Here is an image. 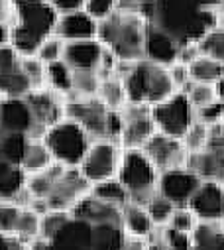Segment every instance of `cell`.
<instances>
[{
  "mask_svg": "<svg viewBox=\"0 0 224 250\" xmlns=\"http://www.w3.org/2000/svg\"><path fill=\"white\" fill-rule=\"evenodd\" d=\"M153 24L169 32L181 45L199 42V38L216 26L214 10L199 6L195 0H155Z\"/></svg>",
  "mask_w": 224,
  "mask_h": 250,
  "instance_id": "6da1fadb",
  "label": "cell"
},
{
  "mask_svg": "<svg viewBox=\"0 0 224 250\" xmlns=\"http://www.w3.org/2000/svg\"><path fill=\"white\" fill-rule=\"evenodd\" d=\"M148 20L132 10L116 8L110 16L98 20V40L104 47L114 51L118 59H144V43Z\"/></svg>",
  "mask_w": 224,
  "mask_h": 250,
  "instance_id": "7a4b0ae2",
  "label": "cell"
},
{
  "mask_svg": "<svg viewBox=\"0 0 224 250\" xmlns=\"http://www.w3.org/2000/svg\"><path fill=\"white\" fill-rule=\"evenodd\" d=\"M12 45L20 55L36 53L39 43L55 32V22L59 14L47 0H12Z\"/></svg>",
  "mask_w": 224,
  "mask_h": 250,
  "instance_id": "3957f363",
  "label": "cell"
},
{
  "mask_svg": "<svg viewBox=\"0 0 224 250\" xmlns=\"http://www.w3.org/2000/svg\"><path fill=\"white\" fill-rule=\"evenodd\" d=\"M128 101L144 103L153 106L155 103L167 99L177 91L167 65L155 63L149 59H138L132 69L122 77Z\"/></svg>",
  "mask_w": 224,
  "mask_h": 250,
  "instance_id": "277c9868",
  "label": "cell"
},
{
  "mask_svg": "<svg viewBox=\"0 0 224 250\" xmlns=\"http://www.w3.org/2000/svg\"><path fill=\"white\" fill-rule=\"evenodd\" d=\"M118 179L130 193V201L146 205L157 191L159 169L142 148H124Z\"/></svg>",
  "mask_w": 224,
  "mask_h": 250,
  "instance_id": "5b68a950",
  "label": "cell"
},
{
  "mask_svg": "<svg viewBox=\"0 0 224 250\" xmlns=\"http://www.w3.org/2000/svg\"><path fill=\"white\" fill-rule=\"evenodd\" d=\"M43 140H45L47 148L51 150L53 160L63 166H69V167L81 164V160L85 158V154L93 142L91 134L81 124L67 116L61 118L59 122L51 124L43 134Z\"/></svg>",
  "mask_w": 224,
  "mask_h": 250,
  "instance_id": "8992f818",
  "label": "cell"
},
{
  "mask_svg": "<svg viewBox=\"0 0 224 250\" xmlns=\"http://www.w3.org/2000/svg\"><path fill=\"white\" fill-rule=\"evenodd\" d=\"M122 144L112 138H96L91 142L85 158L77 166L81 173L93 183L116 177L122 162Z\"/></svg>",
  "mask_w": 224,
  "mask_h": 250,
  "instance_id": "52a82bcc",
  "label": "cell"
},
{
  "mask_svg": "<svg viewBox=\"0 0 224 250\" xmlns=\"http://www.w3.org/2000/svg\"><path fill=\"white\" fill-rule=\"evenodd\" d=\"M151 114L159 132L181 138L187 128L195 122V106L191 104L185 91H175L167 99L155 103L151 106Z\"/></svg>",
  "mask_w": 224,
  "mask_h": 250,
  "instance_id": "ba28073f",
  "label": "cell"
},
{
  "mask_svg": "<svg viewBox=\"0 0 224 250\" xmlns=\"http://www.w3.org/2000/svg\"><path fill=\"white\" fill-rule=\"evenodd\" d=\"M110 108L100 101L98 95L94 97H81V95H67L65 97V116L79 122L81 126L91 134L93 140L106 138V124H108Z\"/></svg>",
  "mask_w": 224,
  "mask_h": 250,
  "instance_id": "9c48e42d",
  "label": "cell"
},
{
  "mask_svg": "<svg viewBox=\"0 0 224 250\" xmlns=\"http://www.w3.org/2000/svg\"><path fill=\"white\" fill-rule=\"evenodd\" d=\"M187 167L201 179H212L224 185V124H212L208 142L203 150L189 154Z\"/></svg>",
  "mask_w": 224,
  "mask_h": 250,
  "instance_id": "30bf717a",
  "label": "cell"
},
{
  "mask_svg": "<svg viewBox=\"0 0 224 250\" xmlns=\"http://www.w3.org/2000/svg\"><path fill=\"white\" fill-rule=\"evenodd\" d=\"M120 114H122V132L118 142L122 144V148H142L157 132L149 104L128 101L120 108Z\"/></svg>",
  "mask_w": 224,
  "mask_h": 250,
  "instance_id": "8fae6325",
  "label": "cell"
},
{
  "mask_svg": "<svg viewBox=\"0 0 224 250\" xmlns=\"http://www.w3.org/2000/svg\"><path fill=\"white\" fill-rule=\"evenodd\" d=\"M26 101L36 120V126L30 132V138H43L45 130L51 124L65 118V95L53 91L49 87L32 89L26 95Z\"/></svg>",
  "mask_w": 224,
  "mask_h": 250,
  "instance_id": "7c38bea8",
  "label": "cell"
},
{
  "mask_svg": "<svg viewBox=\"0 0 224 250\" xmlns=\"http://www.w3.org/2000/svg\"><path fill=\"white\" fill-rule=\"evenodd\" d=\"M91 191V181L81 173L77 166L65 167L63 173L55 181L51 193L45 197L51 209L59 211H71L83 197H87Z\"/></svg>",
  "mask_w": 224,
  "mask_h": 250,
  "instance_id": "4fadbf2b",
  "label": "cell"
},
{
  "mask_svg": "<svg viewBox=\"0 0 224 250\" xmlns=\"http://www.w3.org/2000/svg\"><path fill=\"white\" fill-rule=\"evenodd\" d=\"M142 150L148 154V158L159 169V173L173 169V167L187 166V160H189V150L185 148L181 138L169 136L159 130L142 146Z\"/></svg>",
  "mask_w": 224,
  "mask_h": 250,
  "instance_id": "5bb4252c",
  "label": "cell"
},
{
  "mask_svg": "<svg viewBox=\"0 0 224 250\" xmlns=\"http://www.w3.org/2000/svg\"><path fill=\"white\" fill-rule=\"evenodd\" d=\"M201 181L203 179L191 167L181 166V167H173V169H167V171L159 173L157 191L163 193L167 199H171L179 207V205L189 203V199L197 191Z\"/></svg>",
  "mask_w": 224,
  "mask_h": 250,
  "instance_id": "9a60e30c",
  "label": "cell"
},
{
  "mask_svg": "<svg viewBox=\"0 0 224 250\" xmlns=\"http://www.w3.org/2000/svg\"><path fill=\"white\" fill-rule=\"evenodd\" d=\"M49 250H96V225L71 215L65 227L49 240Z\"/></svg>",
  "mask_w": 224,
  "mask_h": 250,
  "instance_id": "2e32d148",
  "label": "cell"
},
{
  "mask_svg": "<svg viewBox=\"0 0 224 250\" xmlns=\"http://www.w3.org/2000/svg\"><path fill=\"white\" fill-rule=\"evenodd\" d=\"M187 205L195 211L199 221L222 223L224 221V185L212 179H203Z\"/></svg>",
  "mask_w": 224,
  "mask_h": 250,
  "instance_id": "e0dca14e",
  "label": "cell"
},
{
  "mask_svg": "<svg viewBox=\"0 0 224 250\" xmlns=\"http://www.w3.org/2000/svg\"><path fill=\"white\" fill-rule=\"evenodd\" d=\"M36 120L26 97H0V134L4 132H30Z\"/></svg>",
  "mask_w": 224,
  "mask_h": 250,
  "instance_id": "ac0fdd59",
  "label": "cell"
},
{
  "mask_svg": "<svg viewBox=\"0 0 224 250\" xmlns=\"http://www.w3.org/2000/svg\"><path fill=\"white\" fill-rule=\"evenodd\" d=\"M181 43L163 28L149 22L146 30V43H144V57L161 65H171L179 57Z\"/></svg>",
  "mask_w": 224,
  "mask_h": 250,
  "instance_id": "d6986e66",
  "label": "cell"
},
{
  "mask_svg": "<svg viewBox=\"0 0 224 250\" xmlns=\"http://www.w3.org/2000/svg\"><path fill=\"white\" fill-rule=\"evenodd\" d=\"M55 34L65 42L69 40H85L98 36V20L93 18L85 8L61 12L55 22Z\"/></svg>",
  "mask_w": 224,
  "mask_h": 250,
  "instance_id": "ffe728a7",
  "label": "cell"
},
{
  "mask_svg": "<svg viewBox=\"0 0 224 250\" xmlns=\"http://www.w3.org/2000/svg\"><path fill=\"white\" fill-rule=\"evenodd\" d=\"M104 45L98 38L85 40H69L65 42L63 59L71 65V69H96L100 65Z\"/></svg>",
  "mask_w": 224,
  "mask_h": 250,
  "instance_id": "44dd1931",
  "label": "cell"
},
{
  "mask_svg": "<svg viewBox=\"0 0 224 250\" xmlns=\"http://www.w3.org/2000/svg\"><path fill=\"white\" fill-rule=\"evenodd\" d=\"M122 215V229L128 234H138V236H151L155 232V223L149 217L146 205L128 201L126 205H122L120 209Z\"/></svg>",
  "mask_w": 224,
  "mask_h": 250,
  "instance_id": "7402d4cb",
  "label": "cell"
},
{
  "mask_svg": "<svg viewBox=\"0 0 224 250\" xmlns=\"http://www.w3.org/2000/svg\"><path fill=\"white\" fill-rule=\"evenodd\" d=\"M89 195H93L94 199L104 201L108 205H114V207H122L130 201V193L124 187V183L118 179V175L104 179V181H98V183H93Z\"/></svg>",
  "mask_w": 224,
  "mask_h": 250,
  "instance_id": "603a6c76",
  "label": "cell"
},
{
  "mask_svg": "<svg viewBox=\"0 0 224 250\" xmlns=\"http://www.w3.org/2000/svg\"><path fill=\"white\" fill-rule=\"evenodd\" d=\"M224 248V229L222 223L201 221L193 230L191 250H222Z\"/></svg>",
  "mask_w": 224,
  "mask_h": 250,
  "instance_id": "cb8c5ba5",
  "label": "cell"
},
{
  "mask_svg": "<svg viewBox=\"0 0 224 250\" xmlns=\"http://www.w3.org/2000/svg\"><path fill=\"white\" fill-rule=\"evenodd\" d=\"M53 154L47 148L43 138H30L28 146H26V154L22 160V169L26 173H37L47 169L53 164Z\"/></svg>",
  "mask_w": 224,
  "mask_h": 250,
  "instance_id": "d4e9b609",
  "label": "cell"
},
{
  "mask_svg": "<svg viewBox=\"0 0 224 250\" xmlns=\"http://www.w3.org/2000/svg\"><path fill=\"white\" fill-rule=\"evenodd\" d=\"M224 73V63L220 59L199 53L191 63H189V75L191 81H201V83H216Z\"/></svg>",
  "mask_w": 224,
  "mask_h": 250,
  "instance_id": "484cf974",
  "label": "cell"
},
{
  "mask_svg": "<svg viewBox=\"0 0 224 250\" xmlns=\"http://www.w3.org/2000/svg\"><path fill=\"white\" fill-rule=\"evenodd\" d=\"M98 97L110 110H120L128 103V95H126V87H124L122 77H118V75L102 77Z\"/></svg>",
  "mask_w": 224,
  "mask_h": 250,
  "instance_id": "4316f807",
  "label": "cell"
},
{
  "mask_svg": "<svg viewBox=\"0 0 224 250\" xmlns=\"http://www.w3.org/2000/svg\"><path fill=\"white\" fill-rule=\"evenodd\" d=\"M32 91V83L22 71V65L0 71V97H26Z\"/></svg>",
  "mask_w": 224,
  "mask_h": 250,
  "instance_id": "83f0119b",
  "label": "cell"
},
{
  "mask_svg": "<svg viewBox=\"0 0 224 250\" xmlns=\"http://www.w3.org/2000/svg\"><path fill=\"white\" fill-rule=\"evenodd\" d=\"M47 87L65 97L73 91V69L65 59L47 63Z\"/></svg>",
  "mask_w": 224,
  "mask_h": 250,
  "instance_id": "f1b7e54d",
  "label": "cell"
},
{
  "mask_svg": "<svg viewBox=\"0 0 224 250\" xmlns=\"http://www.w3.org/2000/svg\"><path fill=\"white\" fill-rule=\"evenodd\" d=\"M30 136L26 132H4L0 134V148H2V158L14 166H22L26 146Z\"/></svg>",
  "mask_w": 224,
  "mask_h": 250,
  "instance_id": "f546056e",
  "label": "cell"
},
{
  "mask_svg": "<svg viewBox=\"0 0 224 250\" xmlns=\"http://www.w3.org/2000/svg\"><path fill=\"white\" fill-rule=\"evenodd\" d=\"M39 232H41V215L36 213L32 207H22L20 209V215L16 219L14 236L30 242V240L37 238Z\"/></svg>",
  "mask_w": 224,
  "mask_h": 250,
  "instance_id": "4dcf8cb0",
  "label": "cell"
},
{
  "mask_svg": "<svg viewBox=\"0 0 224 250\" xmlns=\"http://www.w3.org/2000/svg\"><path fill=\"white\" fill-rule=\"evenodd\" d=\"M20 65L26 77L32 83V89L47 87V63L37 57V53H26L20 55Z\"/></svg>",
  "mask_w": 224,
  "mask_h": 250,
  "instance_id": "1f68e13d",
  "label": "cell"
},
{
  "mask_svg": "<svg viewBox=\"0 0 224 250\" xmlns=\"http://www.w3.org/2000/svg\"><path fill=\"white\" fill-rule=\"evenodd\" d=\"M100 73L96 69H73V95L94 97L100 89ZM69 93V95H71Z\"/></svg>",
  "mask_w": 224,
  "mask_h": 250,
  "instance_id": "d6a6232c",
  "label": "cell"
},
{
  "mask_svg": "<svg viewBox=\"0 0 224 250\" xmlns=\"http://www.w3.org/2000/svg\"><path fill=\"white\" fill-rule=\"evenodd\" d=\"M175 207H177V205H175L171 199H167V197H165L163 193H159V191H155V193L151 195V199L146 203V209H148L149 217L153 219L155 227H165L167 223H169V219H171Z\"/></svg>",
  "mask_w": 224,
  "mask_h": 250,
  "instance_id": "836d02e7",
  "label": "cell"
},
{
  "mask_svg": "<svg viewBox=\"0 0 224 250\" xmlns=\"http://www.w3.org/2000/svg\"><path fill=\"white\" fill-rule=\"evenodd\" d=\"M197 45L201 53L212 55L224 63V28L222 26H212L208 32H205L199 38Z\"/></svg>",
  "mask_w": 224,
  "mask_h": 250,
  "instance_id": "e575fe53",
  "label": "cell"
},
{
  "mask_svg": "<svg viewBox=\"0 0 224 250\" xmlns=\"http://www.w3.org/2000/svg\"><path fill=\"white\" fill-rule=\"evenodd\" d=\"M28 173L22 169V166H14L6 175L0 177V199L12 201L24 187H26Z\"/></svg>",
  "mask_w": 224,
  "mask_h": 250,
  "instance_id": "d590c367",
  "label": "cell"
},
{
  "mask_svg": "<svg viewBox=\"0 0 224 250\" xmlns=\"http://www.w3.org/2000/svg\"><path fill=\"white\" fill-rule=\"evenodd\" d=\"M208 136H210V126L205 124L203 120L195 118V122L187 128V132L181 136V140H183L185 148L189 150V154H193V152H199L206 146Z\"/></svg>",
  "mask_w": 224,
  "mask_h": 250,
  "instance_id": "8d00e7d4",
  "label": "cell"
},
{
  "mask_svg": "<svg viewBox=\"0 0 224 250\" xmlns=\"http://www.w3.org/2000/svg\"><path fill=\"white\" fill-rule=\"evenodd\" d=\"M191 101V104L197 108L201 106H206L208 103L216 101L218 95H216V85L214 83H201V81H191L185 89H183Z\"/></svg>",
  "mask_w": 224,
  "mask_h": 250,
  "instance_id": "74e56055",
  "label": "cell"
},
{
  "mask_svg": "<svg viewBox=\"0 0 224 250\" xmlns=\"http://www.w3.org/2000/svg\"><path fill=\"white\" fill-rule=\"evenodd\" d=\"M71 219V211H59V209H51L45 215H41V232L39 236L45 240H51L55 234H57L65 223Z\"/></svg>",
  "mask_w": 224,
  "mask_h": 250,
  "instance_id": "f35d334b",
  "label": "cell"
},
{
  "mask_svg": "<svg viewBox=\"0 0 224 250\" xmlns=\"http://www.w3.org/2000/svg\"><path fill=\"white\" fill-rule=\"evenodd\" d=\"M199 223H201L199 217L195 215V211L189 205H179V207H175L169 223H167L165 227H171V229H177V230H183V232L193 234V230L197 229Z\"/></svg>",
  "mask_w": 224,
  "mask_h": 250,
  "instance_id": "ab89813d",
  "label": "cell"
},
{
  "mask_svg": "<svg viewBox=\"0 0 224 250\" xmlns=\"http://www.w3.org/2000/svg\"><path fill=\"white\" fill-rule=\"evenodd\" d=\"M63 49H65V40L57 34H49L37 47V57L43 59L45 63H51V61H57V59H63Z\"/></svg>",
  "mask_w": 224,
  "mask_h": 250,
  "instance_id": "60d3db41",
  "label": "cell"
},
{
  "mask_svg": "<svg viewBox=\"0 0 224 250\" xmlns=\"http://www.w3.org/2000/svg\"><path fill=\"white\" fill-rule=\"evenodd\" d=\"M159 234L169 250H191L193 234L171 229V227H159Z\"/></svg>",
  "mask_w": 224,
  "mask_h": 250,
  "instance_id": "b9f144b4",
  "label": "cell"
},
{
  "mask_svg": "<svg viewBox=\"0 0 224 250\" xmlns=\"http://www.w3.org/2000/svg\"><path fill=\"white\" fill-rule=\"evenodd\" d=\"M20 205L8 199H0V232L4 234H14L16 219L20 215Z\"/></svg>",
  "mask_w": 224,
  "mask_h": 250,
  "instance_id": "7bdbcfd3",
  "label": "cell"
},
{
  "mask_svg": "<svg viewBox=\"0 0 224 250\" xmlns=\"http://www.w3.org/2000/svg\"><path fill=\"white\" fill-rule=\"evenodd\" d=\"M195 114H197L199 120H203L205 124H208V126H212V124H218L224 118V101L222 99H216V101L208 103L206 106L197 108Z\"/></svg>",
  "mask_w": 224,
  "mask_h": 250,
  "instance_id": "ee69618b",
  "label": "cell"
},
{
  "mask_svg": "<svg viewBox=\"0 0 224 250\" xmlns=\"http://www.w3.org/2000/svg\"><path fill=\"white\" fill-rule=\"evenodd\" d=\"M116 8H118V0H87L85 2V10L96 20L110 16Z\"/></svg>",
  "mask_w": 224,
  "mask_h": 250,
  "instance_id": "f6af8a7d",
  "label": "cell"
},
{
  "mask_svg": "<svg viewBox=\"0 0 224 250\" xmlns=\"http://www.w3.org/2000/svg\"><path fill=\"white\" fill-rule=\"evenodd\" d=\"M169 69V75L177 87V91H183L189 83H191V75H189V65L187 63H181V61H175V63L167 65Z\"/></svg>",
  "mask_w": 224,
  "mask_h": 250,
  "instance_id": "bcb514c9",
  "label": "cell"
},
{
  "mask_svg": "<svg viewBox=\"0 0 224 250\" xmlns=\"http://www.w3.org/2000/svg\"><path fill=\"white\" fill-rule=\"evenodd\" d=\"M20 65V53L12 43L0 45V71L14 69Z\"/></svg>",
  "mask_w": 224,
  "mask_h": 250,
  "instance_id": "7dc6e473",
  "label": "cell"
},
{
  "mask_svg": "<svg viewBox=\"0 0 224 250\" xmlns=\"http://www.w3.org/2000/svg\"><path fill=\"white\" fill-rule=\"evenodd\" d=\"M148 244H149V236H138V234L124 232L120 250H146Z\"/></svg>",
  "mask_w": 224,
  "mask_h": 250,
  "instance_id": "c3c4849f",
  "label": "cell"
},
{
  "mask_svg": "<svg viewBox=\"0 0 224 250\" xmlns=\"http://www.w3.org/2000/svg\"><path fill=\"white\" fill-rule=\"evenodd\" d=\"M47 2L57 10V14L61 12H69V10H77V8H85L87 0H47Z\"/></svg>",
  "mask_w": 224,
  "mask_h": 250,
  "instance_id": "681fc988",
  "label": "cell"
},
{
  "mask_svg": "<svg viewBox=\"0 0 224 250\" xmlns=\"http://www.w3.org/2000/svg\"><path fill=\"white\" fill-rule=\"evenodd\" d=\"M14 20V4L12 0H0V22Z\"/></svg>",
  "mask_w": 224,
  "mask_h": 250,
  "instance_id": "f907efd6",
  "label": "cell"
},
{
  "mask_svg": "<svg viewBox=\"0 0 224 250\" xmlns=\"http://www.w3.org/2000/svg\"><path fill=\"white\" fill-rule=\"evenodd\" d=\"M12 32H14L12 22H0V45L12 43Z\"/></svg>",
  "mask_w": 224,
  "mask_h": 250,
  "instance_id": "816d5d0a",
  "label": "cell"
},
{
  "mask_svg": "<svg viewBox=\"0 0 224 250\" xmlns=\"http://www.w3.org/2000/svg\"><path fill=\"white\" fill-rule=\"evenodd\" d=\"M8 250H30V242L10 234L8 236Z\"/></svg>",
  "mask_w": 224,
  "mask_h": 250,
  "instance_id": "f5cc1de1",
  "label": "cell"
},
{
  "mask_svg": "<svg viewBox=\"0 0 224 250\" xmlns=\"http://www.w3.org/2000/svg\"><path fill=\"white\" fill-rule=\"evenodd\" d=\"M146 2V0H118V8L120 10H132V12H138L140 6Z\"/></svg>",
  "mask_w": 224,
  "mask_h": 250,
  "instance_id": "db71d44e",
  "label": "cell"
},
{
  "mask_svg": "<svg viewBox=\"0 0 224 250\" xmlns=\"http://www.w3.org/2000/svg\"><path fill=\"white\" fill-rule=\"evenodd\" d=\"M159 229V227H157ZM155 229V230H157ZM146 250H169V248H167V244L163 242V238H161V234L159 236H155V232L149 236V244H148V248Z\"/></svg>",
  "mask_w": 224,
  "mask_h": 250,
  "instance_id": "11a10c76",
  "label": "cell"
},
{
  "mask_svg": "<svg viewBox=\"0 0 224 250\" xmlns=\"http://www.w3.org/2000/svg\"><path fill=\"white\" fill-rule=\"evenodd\" d=\"M214 20H216V26L224 28V0L214 8Z\"/></svg>",
  "mask_w": 224,
  "mask_h": 250,
  "instance_id": "9f6ffc18",
  "label": "cell"
},
{
  "mask_svg": "<svg viewBox=\"0 0 224 250\" xmlns=\"http://www.w3.org/2000/svg\"><path fill=\"white\" fill-rule=\"evenodd\" d=\"M214 85H216V95H218V99L224 101V73H222V77H220Z\"/></svg>",
  "mask_w": 224,
  "mask_h": 250,
  "instance_id": "6f0895ef",
  "label": "cell"
},
{
  "mask_svg": "<svg viewBox=\"0 0 224 250\" xmlns=\"http://www.w3.org/2000/svg\"><path fill=\"white\" fill-rule=\"evenodd\" d=\"M8 236L10 234L0 232V250H8Z\"/></svg>",
  "mask_w": 224,
  "mask_h": 250,
  "instance_id": "680465c9",
  "label": "cell"
},
{
  "mask_svg": "<svg viewBox=\"0 0 224 250\" xmlns=\"http://www.w3.org/2000/svg\"><path fill=\"white\" fill-rule=\"evenodd\" d=\"M222 229H224V221H222Z\"/></svg>",
  "mask_w": 224,
  "mask_h": 250,
  "instance_id": "91938a15",
  "label": "cell"
},
{
  "mask_svg": "<svg viewBox=\"0 0 224 250\" xmlns=\"http://www.w3.org/2000/svg\"><path fill=\"white\" fill-rule=\"evenodd\" d=\"M222 124H224V118H222Z\"/></svg>",
  "mask_w": 224,
  "mask_h": 250,
  "instance_id": "94428289",
  "label": "cell"
}]
</instances>
